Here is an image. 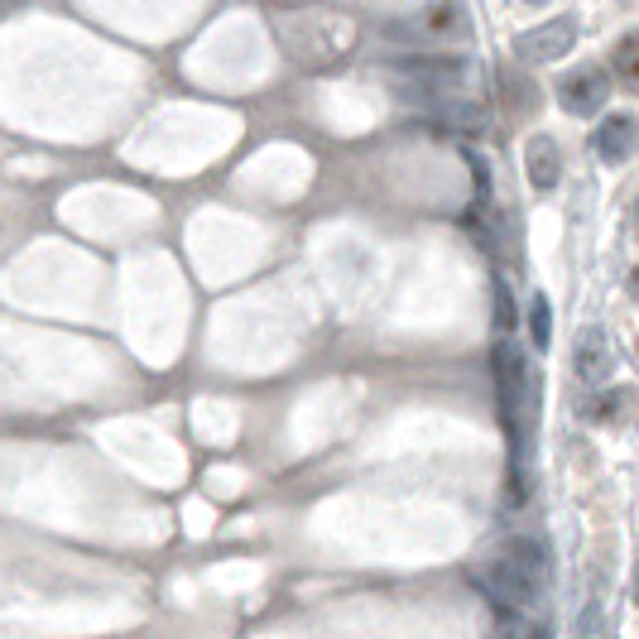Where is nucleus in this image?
I'll return each mask as SVG.
<instances>
[{"instance_id": "obj_15", "label": "nucleus", "mask_w": 639, "mask_h": 639, "mask_svg": "<svg viewBox=\"0 0 639 639\" xmlns=\"http://www.w3.org/2000/svg\"><path fill=\"white\" fill-rule=\"evenodd\" d=\"M626 288H630V298H635V303H639V265H635V270H630V280H626Z\"/></svg>"}, {"instance_id": "obj_7", "label": "nucleus", "mask_w": 639, "mask_h": 639, "mask_svg": "<svg viewBox=\"0 0 639 639\" xmlns=\"http://www.w3.org/2000/svg\"><path fill=\"white\" fill-rule=\"evenodd\" d=\"M639 150V121L630 111H616V115H601V125L591 130V154L601 164H626V159Z\"/></svg>"}, {"instance_id": "obj_14", "label": "nucleus", "mask_w": 639, "mask_h": 639, "mask_svg": "<svg viewBox=\"0 0 639 639\" xmlns=\"http://www.w3.org/2000/svg\"><path fill=\"white\" fill-rule=\"evenodd\" d=\"M496 327L500 332H515L519 327V308H515V294H510V284L496 274Z\"/></svg>"}, {"instance_id": "obj_5", "label": "nucleus", "mask_w": 639, "mask_h": 639, "mask_svg": "<svg viewBox=\"0 0 639 639\" xmlns=\"http://www.w3.org/2000/svg\"><path fill=\"white\" fill-rule=\"evenodd\" d=\"M606 97H611V78H606V72H601L597 63L572 68L568 78L558 82V101H562V111H572L577 121H591V115H601Z\"/></svg>"}, {"instance_id": "obj_18", "label": "nucleus", "mask_w": 639, "mask_h": 639, "mask_svg": "<svg viewBox=\"0 0 639 639\" xmlns=\"http://www.w3.org/2000/svg\"><path fill=\"white\" fill-rule=\"evenodd\" d=\"M635 222H639V207H635Z\"/></svg>"}, {"instance_id": "obj_10", "label": "nucleus", "mask_w": 639, "mask_h": 639, "mask_svg": "<svg viewBox=\"0 0 639 639\" xmlns=\"http://www.w3.org/2000/svg\"><path fill=\"white\" fill-rule=\"evenodd\" d=\"M591 424H606V428H626L639 418V395L635 389H606V395L587 409Z\"/></svg>"}, {"instance_id": "obj_17", "label": "nucleus", "mask_w": 639, "mask_h": 639, "mask_svg": "<svg viewBox=\"0 0 639 639\" xmlns=\"http://www.w3.org/2000/svg\"><path fill=\"white\" fill-rule=\"evenodd\" d=\"M635 356H639V342H635Z\"/></svg>"}, {"instance_id": "obj_4", "label": "nucleus", "mask_w": 639, "mask_h": 639, "mask_svg": "<svg viewBox=\"0 0 639 639\" xmlns=\"http://www.w3.org/2000/svg\"><path fill=\"white\" fill-rule=\"evenodd\" d=\"M447 29H467V10L462 6H418L409 14H399V20H389L385 34L399 43H428V39H443Z\"/></svg>"}, {"instance_id": "obj_16", "label": "nucleus", "mask_w": 639, "mask_h": 639, "mask_svg": "<svg viewBox=\"0 0 639 639\" xmlns=\"http://www.w3.org/2000/svg\"><path fill=\"white\" fill-rule=\"evenodd\" d=\"M635 597H639V558H635Z\"/></svg>"}, {"instance_id": "obj_1", "label": "nucleus", "mask_w": 639, "mask_h": 639, "mask_svg": "<svg viewBox=\"0 0 639 639\" xmlns=\"http://www.w3.org/2000/svg\"><path fill=\"white\" fill-rule=\"evenodd\" d=\"M544 572H548V554L534 534H519L500 548L486 568L471 572V587L496 606L500 620H519L539 606V587H544Z\"/></svg>"}, {"instance_id": "obj_2", "label": "nucleus", "mask_w": 639, "mask_h": 639, "mask_svg": "<svg viewBox=\"0 0 639 639\" xmlns=\"http://www.w3.org/2000/svg\"><path fill=\"white\" fill-rule=\"evenodd\" d=\"M490 366H496V395H500V414H505V433H510L515 443V462H519V399H525V356L515 352L510 342L496 346V356H490Z\"/></svg>"}, {"instance_id": "obj_11", "label": "nucleus", "mask_w": 639, "mask_h": 639, "mask_svg": "<svg viewBox=\"0 0 639 639\" xmlns=\"http://www.w3.org/2000/svg\"><path fill=\"white\" fill-rule=\"evenodd\" d=\"M433 111H438L453 130H467V135H481V130L490 125V115L481 106H471V101H443L438 97V106H433Z\"/></svg>"}, {"instance_id": "obj_9", "label": "nucleus", "mask_w": 639, "mask_h": 639, "mask_svg": "<svg viewBox=\"0 0 639 639\" xmlns=\"http://www.w3.org/2000/svg\"><path fill=\"white\" fill-rule=\"evenodd\" d=\"M525 173H529L534 193H554L558 179H562V150L548 135H534L525 144Z\"/></svg>"}, {"instance_id": "obj_8", "label": "nucleus", "mask_w": 639, "mask_h": 639, "mask_svg": "<svg viewBox=\"0 0 639 639\" xmlns=\"http://www.w3.org/2000/svg\"><path fill=\"white\" fill-rule=\"evenodd\" d=\"M572 371H577V381H582V385L611 381V346H606V332H601L597 323L577 332V342H572Z\"/></svg>"}, {"instance_id": "obj_13", "label": "nucleus", "mask_w": 639, "mask_h": 639, "mask_svg": "<svg viewBox=\"0 0 639 639\" xmlns=\"http://www.w3.org/2000/svg\"><path fill=\"white\" fill-rule=\"evenodd\" d=\"M529 342L539 346V352H548V346H554V308H548L544 294L529 298Z\"/></svg>"}, {"instance_id": "obj_12", "label": "nucleus", "mask_w": 639, "mask_h": 639, "mask_svg": "<svg viewBox=\"0 0 639 639\" xmlns=\"http://www.w3.org/2000/svg\"><path fill=\"white\" fill-rule=\"evenodd\" d=\"M611 72H620V82H626L630 92H639V34H626V39L616 43Z\"/></svg>"}, {"instance_id": "obj_3", "label": "nucleus", "mask_w": 639, "mask_h": 639, "mask_svg": "<svg viewBox=\"0 0 639 639\" xmlns=\"http://www.w3.org/2000/svg\"><path fill=\"white\" fill-rule=\"evenodd\" d=\"M572 43H577V20L572 14H558V20L525 29L515 39V58L519 63H558L562 53H572Z\"/></svg>"}, {"instance_id": "obj_6", "label": "nucleus", "mask_w": 639, "mask_h": 639, "mask_svg": "<svg viewBox=\"0 0 639 639\" xmlns=\"http://www.w3.org/2000/svg\"><path fill=\"white\" fill-rule=\"evenodd\" d=\"M399 78H409V87H424V92L438 97L443 87L462 82V72H467V58L462 53H409L395 63Z\"/></svg>"}]
</instances>
